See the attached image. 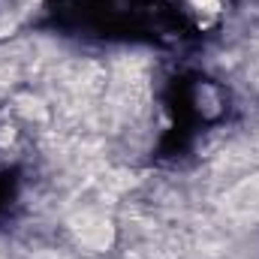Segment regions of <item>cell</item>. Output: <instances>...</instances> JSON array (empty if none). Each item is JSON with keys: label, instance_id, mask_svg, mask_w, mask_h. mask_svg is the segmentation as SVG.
Segmentation results:
<instances>
[{"label": "cell", "instance_id": "6da1fadb", "mask_svg": "<svg viewBox=\"0 0 259 259\" xmlns=\"http://www.w3.org/2000/svg\"><path fill=\"white\" fill-rule=\"evenodd\" d=\"M199 12H217V6H220V0H190Z\"/></svg>", "mask_w": 259, "mask_h": 259}]
</instances>
